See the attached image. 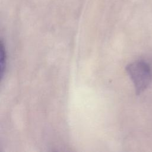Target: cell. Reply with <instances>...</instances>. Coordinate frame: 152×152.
<instances>
[{
	"mask_svg": "<svg viewBox=\"0 0 152 152\" xmlns=\"http://www.w3.org/2000/svg\"><path fill=\"white\" fill-rule=\"evenodd\" d=\"M126 71L132 80L137 95L143 92L152 81V69L150 65L143 60L130 63L126 66Z\"/></svg>",
	"mask_w": 152,
	"mask_h": 152,
	"instance_id": "6da1fadb",
	"label": "cell"
},
{
	"mask_svg": "<svg viewBox=\"0 0 152 152\" xmlns=\"http://www.w3.org/2000/svg\"><path fill=\"white\" fill-rule=\"evenodd\" d=\"M0 70H1V79H2L4 75V72L5 71V68H6V64H7V53H6V50H5V47L4 45L3 41L1 40V50H0Z\"/></svg>",
	"mask_w": 152,
	"mask_h": 152,
	"instance_id": "7a4b0ae2",
	"label": "cell"
}]
</instances>
